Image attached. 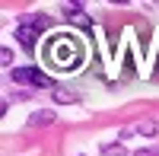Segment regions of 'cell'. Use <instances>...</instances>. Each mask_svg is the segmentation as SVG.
<instances>
[{"label":"cell","instance_id":"obj_8","mask_svg":"<svg viewBox=\"0 0 159 156\" xmlns=\"http://www.w3.org/2000/svg\"><path fill=\"white\" fill-rule=\"evenodd\" d=\"M137 131H140V134H147V137H153V134H156V121H147V124H140Z\"/></svg>","mask_w":159,"mask_h":156},{"label":"cell","instance_id":"obj_4","mask_svg":"<svg viewBox=\"0 0 159 156\" xmlns=\"http://www.w3.org/2000/svg\"><path fill=\"white\" fill-rule=\"evenodd\" d=\"M64 16L73 25H80V29H92V19L83 13V3H64Z\"/></svg>","mask_w":159,"mask_h":156},{"label":"cell","instance_id":"obj_1","mask_svg":"<svg viewBox=\"0 0 159 156\" xmlns=\"http://www.w3.org/2000/svg\"><path fill=\"white\" fill-rule=\"evenodd\" d=\"M51 57L57 61L61 70H76L80 64H83V51L73 45V38H54V48H51Z\"/></svg>","mask_w":159,"mask_h":156},{"label":"cell","instance_id":"obj_7","mask_svg":"<svg viewBox=\"0 0 159 156\" xmlns=\"http://www.w3.org/2000/svg\"><path fill=\"white\" fill-rule=\"evenodd\" d=\"M54 102H76V93H67V89H54Z\"/></svg>","mask_w":159,"mask_h":156},{"label":"cell","instance_id":"obj_2","mask_svg":"<svg viewBox=\"0 0 159 156\" xmlns=\"http://www.w3.org/2000/svg\"><path fill=\"white\" fill-rule=\"evenodd\" d=\"M51 25L48 16H38V13H32V16H25L19 25H16V38H19V45L22 48H35V38H42V32Z\"/></svg>","mask_w":159,"mask_h":156},{"label":"cell","instance_id":"obj_9","mask_svg":"<svg viewBox=\"0 0 159 156\" xmlns=\"http://www.w3.org/2000/svg\"><path fill=\"white\" fill-rule=\"evenodd\" d=\"M0 61L10 67V64H13V51H10V48H3V51H0Z\"/></svg>","mask_w":159,"mask_h":156},{"label":"cell","instance_id":"obj_3","mask_svg":"<svg viewBox=\"0 0 159 156\" xmlns=\"http://www.w3.org/2000/svg\"><path fill=\"white\" fill-rule=\"evenodd\" d=\"M10 76H13V83H19V86H38V89L45 86V89H57L54 80H51L42 67H16Z\"/></svg>","mask_w":159,"mask_h":156},{"label":"cell","instance_id":"obj_6","mask_svg":"<svg viewBox=\"0 0 159 156\" xmlns=\"http://www.w3.org/2000/svg\"><path fill=\"white\" fill-rule=\"evenodd\" d=\"M102 153L105 156H121L124 153V144H121V140H118V144H102Z\"/></svg>","mask_w":159,"mask_h":156},{"label":"cell","instance_id":"obj_5","mask_svg":"<svg viewBox=\"0 0 159 156\" xmlns=\"http://www.w3.org/2000/svg\"><path fill=\"white\" fill-rule=\"evenodd\" d=\"M51 121H54V112H51V108H42V112H35L32 118H29L32 127H45V124H51Z\"/></svg>","mask_w":159,"mask_h":156}]
</instances>
